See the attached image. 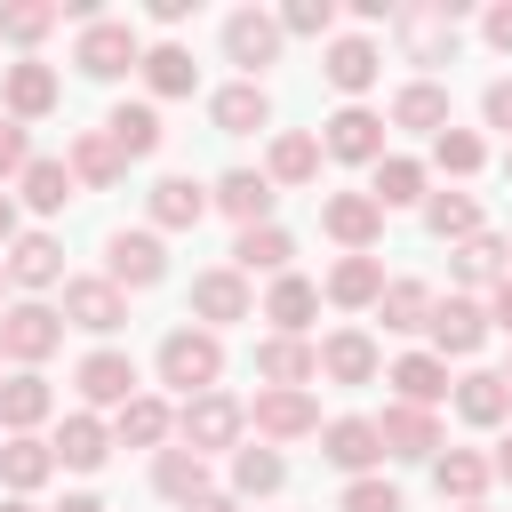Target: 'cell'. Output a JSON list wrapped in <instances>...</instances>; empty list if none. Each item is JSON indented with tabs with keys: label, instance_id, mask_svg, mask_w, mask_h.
<instances>
[{
	"label": "cell",
	"instance_id": "cell-10",
	"mask_svg": "<svg viewBox=\"0 0 512 512\" xmlns=\"http://www.w3.org/2000/svg\"><path fill=\"white\" fill-rule=\"evenodd\" d=\"M72 312H80L88 328H112V320H120V304H112V288H72Z\"/></svg>",
	"mask_w": 512,
	"mask_h": 512
},
{
	"label": "cell",
	"instance_id": "cell-4",
	"mask_svg": "<svg viewBox=\"0 0 512 512\" xmlns=\"http://www.w3.org/2000/svg\"><path fill=\"white\" fill-rule=\"evenodd\" d=\"M328 144H336V152H344V160H368V152H376V120H368V112H344V120H336V136H328Z\"/></svg>",
	"mask_w": 512,
	"mask_h": 512
},
{
	"label": "cell",
	"instance_id": "cell-19",
	"mask_svg": "<svg viewBox=\"0 0 512 512\" xmlns=\"http://www.w3.org/2000/svg\"><path fill=\"white\" fill-rule=\"evenodd\" d=\"M64 192H72V184H64V168H48V160H40V168H32V200H40V208H64Z\"/></svg>",
	"mask_w": 512,
	"mask_h": 512
},
{
	"label": "cell",
	"instance_id": "cell-37",
	"mask_svg": "<svg viewBox=\"0 0 512 512\" xmlns=\"http://www.w3.org/2000/svg\"><path fill=\"white\" fill-rule=\"evenodd\" d=\"M432 224H440V232H464V224H472V208H464V200H440V208H432Z\"/></svg>",
	"mask_w": 512,
	"mask_h": 512
},
{
	"label": "cell",
	"instance_id": "cell-12",
	"mask_svg": "<svg viewBox=\"0 0 512 512\" xmlns=\"http://www.w3.org/2000/svg\"><path fill=\"white\" fill-rule=\"evenodd\" d=\"M128 48H136L128 32H96V40H88V72H120V56H128Z\"/></svg>",
	"mask_w": 512,
	"mask_h": 512
},
{
	"label": "cell",
	"instance_id": "cell-21",
	"mask_svg": "<svg viewBox=\"0 0 512 512\" xmlns=\"http://www.w3.org/2000/svg\"><path fill=\"white\" fill-rule=\"evenodd\" d=\"M400 392H408V400H432V392H440V368H432V360H408V368H400Z\"/></svg>",
	"mask_w": 512,
	"mask_h": 512
},
{
	"label": "cell",
	"instance_id": "cell-41",
	"mask_svg": "<svg viewBox=\"0 0 512 512\" xmlns=\"http://www.w3.org/2000/svg\"><path fill=\"white\" fill-rule=\"evenodd\" d=\"M16 160H24V136H16V128H0V168H16Z\"/></svg>",
	"mask_w": 512,
	"mask_h": 512
},
{
	"label": "cell",
	"instance_id": "cell-1",
	"mask_svg": "<svg viewBox=\"0 0 512 512\" xmlns=\"http://www.w3.org/2000/svg\"><path fill=\"white\" fill-rule=\"evenodd\" d=\"M160 368H168V384H208V376H216V344H208V336H168Z\"/></svg>",
	"mask_w": 512,
	"mask_h": 512
},
{
	"label": "cell",
	"instance_id": "cell-30",
	"mask_svg": "<svg viewBox=\"0 0 512 512\" xmlns=\"http://www.w3.org/2000/svg\"><path fill=\"white\" fill-rule=\"evenodd\" d=\"M384 200H416V168H408V160L384 168Z\"/></svg>",
	"mask_w": 512,
	"mask_h": 512
},
{
	"label": "cell",
	"instance_id": "cell-45",
	"mask_svg": "<svg viewBox=\"0 0 512 512\" xmlns=\"http://www.w3.org/2000/svg\"><path fill=\"white\" fill-rule=\"evenodd\" d=\"M0 512H24V504H0Z\"/></svg>",
	"mask_w": 512,
	"mask_h": 512
},
{
	"label": "cell",
	"instance_id": "cell-6",
	"mask_svg": "<svg viewBox=\"0 0 512 512\" xmlns=\"http://www.w3.org/2000/svg\"><path fill=\"white\" fill-rule=\"evenodd\" d=\"M216 120L224 128H264V96L256 88H232V96H216Z\"/></svg>",
	"mask_w": 512,
	"mask_h": 512
},
{
	"label": "cell",
	"instance_id": "cell-47",
	"mask_svg": "<svg viewBox=\"0 0 512 512\" xmlns=\"http://www.w3.org/2000/svg\"><path fill=\"white\" fill-rule=\"evenodd\" d=\"M200 512H216V504H200Z\"/></svg>",
	"mask_w": 512,
	"mask_h": 512
},
{
	"label": "cell",
	"instance_id": "cell-8",
	"mask_svg": "<svg viewBox=\"0 0 512 512\" xmlns=\"http://www.w3.org/2000/svg\"><path fill=\"white\" fill-rule=\"evenodd\" d=\"M232 56H240V64H264V56H272V24L240 16V24H232Z\"/></svg>",
	"mask_w": 512,
	"mask_h": 512
},
{
	"label": "cell",
	"instance_id": "cell-43",
	"mask_svg": "<svg viewBox=\"0 0 512 512\" xmlns=\"http://www.w3.org/2000/svg\"><path fill=\"white\" fill-rule=\"evenodd\" d=\"M504 320H512V288H504Z\"/></svg>",
	"mask_w": 512,
	"mask_h": 512
},
{
	"label": "cell",
	"instance_id": "cell-26",
	"mask_svg": "<svg viewBox=\"0 0 512 512\" xmlns=\"http://www.w3.org/2000/svg\"><path fill=\"white\" fill-rule=\"evenodd\" d=\"M272 312H280V320H304V312H312V288H304V280H288V288L272 296Z\"/></svg>",
	"mask_w": 512,
	"mask_h": 512
},
{
	"label": "cell",
	"instance_id": "cell-28",
	"mask_svg": "<svg viewBox=\"0 0 512 512\" xmlns=\"http://www.w3.org/2000/svg\"><path fill=\"white\" fill-rule=\"evenodd\" d=\"M344 512H400V496H392V488H352Z\"/></svg>",
	"mask_w": 512,
	"mask_h": 512
},
{
	"label": "cell",
	"instance_id": "cell-42",
	"mask_svg": "<svg viewBox=\"0 0 512 512\" xmlns=\"http://www.w3.org/2000/svg\"><path fill=\"white\" fill-rule=\"evenodd\" d=\"M64 512H104V504H96V496H72V504H64Z\"/></svg>",
	"mask_w": 512,
	"mask_h": 512
},
{
	"label": "cell",
	"instance_id": "cell-17",
	"mask_svg": "<svg viewBox=\"0 0 512 512\" xmlns=\"http://www.w3.org/2000/svg\"><path fill=\"white\" fill-rule=\"evenodd\" d=\"M496 408H504V384L496 376H472L464 384V416H496Z\"/></svg>",
	"mask_w": 512,
	"mask_h": 512
},
{
	"label": "cell",
	"instance_id": "cell-38",
	"mask_svg": "<svg viewBox=\"0 0 512 512\" xmlns=\"http://www.w3.org/2000/svg\"><path fill=\"white\" fill-rule=\"evenodd\" d=\"M312 168V144H280V176H304Z\"/></svg>",
	"mask_w": 512,
	"mask_h": 512
},
{
	"label": "cell",
	"instance_id": "cell-5",
	"mask_svg": "<svg viewBox=\"0 0 512 512\" xmlns=\"http://www.w3.org/2000/svg\"><path fill=\"white\" fill-rule=\"evenodd\" d=\"M80 384H88L96 400H120L136 376H128V360H112V352H104V360H88V368H80Z\"/></svg>",
	"mask_w": 512,
	"mask_h": 512
},
{
	"label": "cell",
	"instance_id": "cell-24",
	"mask_svg": "<svg viewBox=\"0 0 512 512\" xmlns=\"http://www.w3.org/2000/svg\"><path fill=\"white\" fill-rule=\"evenodd\" d=\"M40 472H48V456H40L32 440H16V448H8V480H40Z\"/></svg>",
	"mask_w": 512,
	"mask_h": 512
},
{
	"label": "cell",
	"instance_id": "cell-3",
	"mask_svg": "<svg viewBox=\"0 0 512 512\" xmlns=\"http://www.w3.org/2000/svg\"><path fill=\"white\" fill-rule=\"evenodd\" d=\"M152 136H160V120H152L144 104H120V112H112V144H120V152H152Z\"/></svg>",
	"mask_w": 512,
	"mask_h": 512
},
{
	"label": "cell",
	"instance_id": "cell-27",
	"mask_svg": "<svg viewBox=\"0 0 512 512\" xmlns=\"http://www.w3.org/2000/svg\"><path fill=\"white\" fill-rule=\"evenodd\" d=\"M184 424H200V440H224V432H232V408H224V400H208V408H200V416H184Z\"/></svg>",
	"mask_w": 512,
	"mask_h": 512
},
{
	"label": "cell",
	"instance_id": "cell-7",
	"mask_svg": "<svg viewBox=\"0 0 512 512\" xmlns=\"http://www.w3.org/2000/svg\"><path fill=\"white\" fill-rule=\"evenodd\" d=\"M328 456H336V464H368V456H376V432H368V424H336V432H328Z\"/></svg>",
	"mask_w": 512,
	"mask_h": 512
},
{
	"label": "cell",
	"instance_id": "cell-11",
	"mask_svg": "<svg viewBox=\"0 0 512 512\" xmlns=\"http://www.w3.org/2000/svg\"><path fill=\"white\" fill-rule=\"evenodd\" d=\"M440 344H456V352L480 344V312H472V304H448V312H440Z\"/></svg>",
	"mask_w": 512,
	"mask_h": 512
},
{
	"label": "cell",
	"instance_id": "cell-16",
	"mask_svg": "<svg viewBox=\"0 0 512 512\" xmlns=\"http://www.w3.org/2000/svg\"><path fill=\"white\" fill-rule=\"evenodd\" d=\"M8 336H16V352H48V336H56V328H48V312H16V328H8Z\"/></svg>",
	"mask_w": 512,
	"mask_h": 512
},
{
	"label": "cell",
	"instance_id": "cell-9",
	"mask_svg": "<svg viewBox=\"0 0 512 512\" xmlns=\"http://www.w3.org/2000/svg\"><path fill=\"white\" fill-rule=\"evenodd\" d=\"M264 200H272L264 176H224V208H232V216H264Z\"/></svg>",
	"mask_w": 512,
	"mask_h": 512
},
{
	"label": "cell",
	"instance_id": "cell-35",
	"mask_svg": "<svg viewBox=\"0 0 512 512\" xmlns=\"http://www.w3.org/2000/svg\"><path fill=\"white\" fill-rule=\"evenodd\" d=\"M192 480H200V464H184V456H168V464H160V488H176V496H184Z\"/></svg>",
	"mask_w": 512,
	"mask_h": 512
},
{
	"label": "cell",
	"instance_id": "cell-20",
	"mask_svg": "<svg viewBox=\"0 0 512 512\" xmlns=\"http://www.w3.org/2000/svg\"><path fill=\"white\" fill-rule=\"evenodd\" d=\"M280 256H288L280 232H248V240H240V264H280Z\"/></svg>",
	"mask_w": 512,
	"mask_h": 512
},
{
	"label": "cell",
	"instance_id": "cell-33",
	"mask_svg": "<svg viewBox=\"0 0 512 512\" xmlns=\"http://www.w3.org/2000/svg\"><path fill=\"white\" fill-rule=\"evenodd\" d=\"M368 288H376L368 264H344V272H336V296H368Z\"/></svg>",
	"mask_w": 512,
	"mask_h": 512
},
{
	"label": "cell",
	"instance_id": "cell-46",
	"mask_svg": "<svg viewBox=\"0 0 512 512\" xmlns=\"http://www.w3.org/2000/svg\"><path fill=\"white\" fill-rule=\"evenodd\" d=\"M504 472H512V448H504Z\"/></svg>",
	"mask_w": 512,
	"mask_h": 512
},
{
	"label": "cell",
	"instance_id": "cell-18",
	"mask_svg": "<svg viewBox=\"0 0 512 512\" xmlns=\"http://www.w3.org/2000/svg\"><path fill=\"white\" fill-rule=\"evenodd\" d=\"M64 456H72V464H96V456H104V432H96V424H64Z\"/></svg>",
	"mask_w": 512,
	"mask_h": 512
},
{
	"label": "cell",
	"instance_id": "cell-36",
	"mask_svg": "<svg viewBox=\"0 0 512 512\" xmlns=\"http://www.w3.org/2000/svg\"><path fill=\"white\" fill-rule=\"evenodd\" d=\"M440 160H448V168H472V160H480V144H472V136H448V144H440Z\"/></svg>",
	"mask_w": 512,
	"mask_h": 512
},
{
	"label": "cell",
	"instance_id": "cell-31",
	"mask_svg": "<svg viewBox=\"0 0 512 512\" xmlns=\"http://www.w3.org/2000/svg\"><path fill=\"white\" fill-rule=\"evenodd\" d=\"M440 488H480V464H472V456H448V464H440Z\"/></svg>",
	"mask_w": 512,
	"mask_h": 512
},
{
	"label": "cell",
	"instance_id": "cell-34",
	"mask_svg": "<svg viewBox=\"0 0 512 512\" xmlns=\"http://www.w3.org/2000/svg\"><path fill=\"white\" fill-rule=\"evenodd\" d=\"M240 480H248V488H272V480H280V456H248Z\"/></svg>",
	"mask_w": 512,
	"mask_h": 512
},
{
	"label": "cell",
	"instance_id": "cell-14",
	"mask_svg": "<svg viewBox=\"0 0 512 512\" xmlns=\"http://www.w3.org/2000/svg\"><path fill=\"white\" fill-rule=\"evenodd\" d=\"M16 280H56V248L48 240H24L16 248Z\"/></svg>",
	"mask_w": 512,
	"mask_h": 512
},
{
	"label": "cell",
	"instance_id": "cell-25",
	"mask_svg": "<svg viewBox=\"0 0 512 512\" xmlns=\"http://www.w3.org/2000/svg\"><path fill=\"white\" fill-rule=\"evenodd\" d=\"M152 80H160V88H184V80H192V64H184L176 48H160V56H152Z\"/></svg>",
	"mask_w": 512,
	"mask_h": 512
},
{
	"label": "cell",
	"instance_id": "cell-22",
	"mask_svg": "<svg viewBox=\"0 0 512 512\" xmlns=\"http://www.w3.org/2000/svg\"><path fill=\"white\" fill-rule=\"evenodd\" d=\"M392 320L384 328H416V312H424V288H392V304H384Z\"/></svg>",
	"mask_w": 512,
	"mask_h": 512
},
{
	"label": "cell",
	"instance_id": "cell-39",
	"mask_svg": "<svg viewBox=\"0 0 512 512\" xmlns=\"http://www.w3.org/2000/svg\"><path fill=\"white\" fill-rule=\"evenodd\" d=\"M328 360H336V368H344V376H360V368H368V344H336V352H328Z\"/></svg>",
	"mask_w": 512,
	"mask_h": 512
},
{
	"label": "cell",
	"instance_id": "cell-13",
	"mask_svg": "<svg viewBox=\"0 0 512 512\" xmlns=\"http://www.w3.org/2000/svg\"><path fill=\"white\" fill-rule=\"evenodd\" d=\"M160 216H168V224H184V216H200V192H192L184 176H168V184H160Z\"/></svg>",
	"mask_w": 512,
	"mask_h": 512
},
{
	"label": "cell",
	"instance_id": "cell-44",
	"mask_svg": "<svg viewBox=\"0 0 512 512\" xmlns=\"http://www.w3.org/2000/svg\"><path fill=\"white\" fill-rule=\"evenodd\" d=\"M0 232H8V200H0Z\"/></svg>",
	"mask_w": 512,
	"mask_h": 512
},
{
	"label": "cell",
	"instance_id": "cell-32",
	"mask_svg": "<svg viewBox=\"0 0 512 512\" xmlns=\"http://www.w3.org/2000/svg\"><path fill=\"white\" fill-rule=\"evenodd\" d=\"M400 120H440V96H432V88H416V96H400Z\"/></svg>",
	"mask_w": 512,
	"mask_h": 512
},
{
	"label": "cell",
	"instance_id": "cell-23",
	"mask_svg": "<svg viewBox=\"0 0 512 512\" xmlns=\"http://www.w3.org/2000/svg\"><path fill=\"white\" fill-rule=\"evenodd\" d=\"M40 408H48V392H40V384H8V416H16V424H32Z\"/></svg>",
	"mask_w": 512,
	"mask_h": 512
},
{
	"label": "cell",
	"instance_id": "cell-29",
	"mask_svg": "<svg viewBox=\"0 0 512 512\" xmlns=\"http://www.w3.org/2000/svg\"><path fill=\"white\" fill-rule=\"evenodd\" d=\"M16 104L40 112V104H48V72H16Z\"/></svg>",
	"mask_w": 512,
	"mask_h": 512
},
{
	"label": "cell",
	"instance_id": "cell-2",
	"mask_svg": "<svg viewBox=\"0 0 512 512\" xmlns=\"http://www.w3.org/2000/svg\"><path fill=\"white\" fill-rule=\"evenodd\" d=\"M112 272H120V280H160V248H152L144 232H136V240L120 232V240H112Z\"/></svg>",
	"mask_w": 512,
	"mask_h": 512
},
{
	"label": "cell",
	"instance_id": "cell-15",
	"mask_svg": "<svg viewBox=\"0 0 512 512\" xmlns=\"http://www.w3.org/2000/svg\"><path fill=\"white\" fill-rule=\"evenodd\" d=\"M328 72H336V88H360V80L376 72V56H368V48H336V64H328Z\"/></svg>",
	"mask_w": 512,
	"mask_h": 512
},
{
	"label": "cell",
	"instance_id": "cell-40",
	"mask_svg": "<svg viewBox=\"0 0 512 512\" xmlns=\"http://www.w3.org/2000/svg\"><path fill=\"white\" fill-rule=\"evenodd\" d=\"M488 120H496V128H512V88H488Z\"/></svg>",
	"mask_w": 512,
	"mask_h": 512
}]
</instances>
